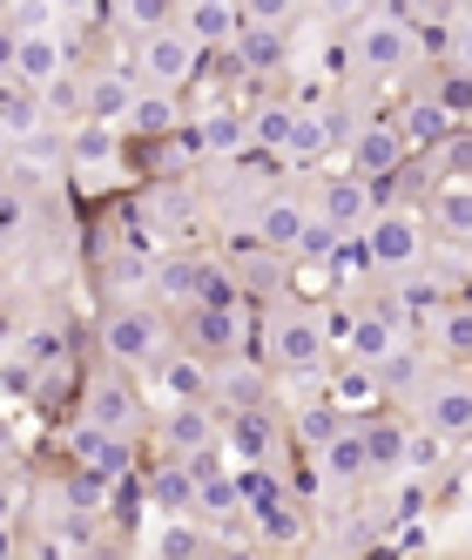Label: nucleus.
Instances as JSON below:
<instances>
[{
	"label": "nucleus",
	"mask_w": 472,
	"mask_h": 560,
	"mask_svg": "<svg viewBox=\"0 0 472 560\" xmlns=\"http://www.w3.org/2000/svg\"><path fill=\"white\" fill-rule=\"evenodd\" d=\"M189 311H244V291L223 277V264H196V304Z\"/></svg>",
	"instance_id": "4be33fe9"
},
{
	"label": "nucleus",
	"mask_w": 472,
	"mask_h": 560,
	"mask_svg": "<svg viewBox=\"0 0 472 560\" xmlns=\"http://www.w3.org/2000/svg\"><path fill=\"white\" fill-rule=\"evenodd\" d=\"M42 122H48V115H42V89H27V82H14V74H8V82H0V136L27 142Z\"/></svg>",
	"instance_id": "f8f14e48"
},
{
	"label": "nucleus",
	"mask_w": 472,
	"mask_h": 560,
	"mask_svg": "<svg viewBox=\"0 0 472 560\" xmlns=\"http://www.w3.org/2000/svg\"><path fill=\"white\" fill-rule=\"evenodd\" d=\"M196 264H203V257H169L163 270H155V291H163V298H182V304H196Z\"/></svg>",
	"instance_id": "473e14b6"
},
{
	"label": "nucleus",
	"mask_w": 472,
	"mask_h": 560,
	"mask_svg": "<svg viewBox=\"0 0 472 560\" xmlns=\"http://www.w3.org/2000/svg\"><path fill=\"white\" fill-rule=\"evenodd\" d=\"M446 459V446H439V432H405V466L412 472H432Z\"/></svg>",
	"instance_id": "a19ab883"
},
{
	"label": "nucleus",
	"mask_w": 472,
	"mask_h": 560,
	"mask_svg": "<svg viewBox=\"0 0 472 560\" xmlns=\"http://www.w3.org/2000/svg\"><path fill=\"white\" fill-rule=\"evenodd\" d=\"M418 506H425V487H418V479H405V487H399V513H405V520H412V513H418Z\"/></svg>",
	"instance_id": "864d4df0"
},
{
	"label": "nucleus",
	"mask_w": 472,
	"mask_h": 560,
	"mask_svg": "<svg viewBox=\"0 0 472 560\" xmlns=\"http://www.w3.org/2000/svg\"><path fill=\"white\" fill-rule=\"evenodd\" d=\"M196 149H203V155H236V149H244V122H236V115L196 122Z\"/></svg>",
	"instance_id": "cd10ccee"
},
{
	"label": "nucleus",
	"mask_w": 472,
	"mask_h": 560,
	"mask_svg": "<svg viewBox=\"0 0 472 560\" xmlns=\"http://www.w3.org/2000/svg\"><path fill=\"white\" fill-rule=\"evenodd\" d=\"M344 136V115H318V108H297V122H291V142H284V163L304 170V163H318V155Z\"/></svg>",
	"instance_id": "9d476101"
},
{
	"label": "nucleus",
	"mask_w": 472,
	"mask_h": 560,
	"mask_svg": "<svg viewBox=\"0 0 472 560\" xmlns=\"http://www.w3.org/2000/svg\"><path fill=\"white\" fill-rule=\"evenodd\" d=\"M0 155H8V136H0Z\"/></svg>",
	"instance_id": "13d9d810"
},
{
	"label": "nucleus",
	"mask_w": 472,
	"mask_h": 560,
	"mask_svg": "<svg viewBox=\"0 0 472 560\" xmlns=\"http://www.w3.org/2000/svg\"><path fill=\"white\" fill-rule=\"evenodd\" d=\"M425 419H432V432H472V385L465 378L439 385L425 398Z\"/></svg>",
	"instance_id": "6ab92c4d"
},
{
	"label": "nucleus",
	"mask_w": 472,
	"mask_h": 560,
	"mask_svg": "<svg viewBox=\"0 0 472 560\" xmlns=\"http://www.w3.org/2000/svg\"><path fill=\"white\" fill-rule=\"evenodd\" d=\"M210 439H216V432H210V412H203V406H182V412L169 419V453H176V459H189V453H203Z\"/></svg>",
	"instance_id": "5701e85b"
},
{
	"label": "nucleus",
	"mask_w": 472,
	"mask_h": 560,
	"mask_svg": "<svg viewBox=\"0 0 472 560\" xmlns=\"http://www.w3.org/2000/svg\"><path fill=\"white\" fill-rule=\"evenodd\" d=\"M344 425H338V406H310V412H297V439H304V446H331V439H338Z\"/></svg>",
	"instance_id": "72a5a7b5"
},
{
	"label": "nucleus",
	"mask_w": 472,
	"mask_h": 560,
	"mask_svg": "<svg viewBox=\"0 0 472 560\" xmlns=\"http://www.w3.org/2000/svg\"><path fill=\"white\" fill-rule=\"evenodd\" d=\"M291 122H297V108H291V102H270V108H257V149L284 155V142H291Z\"/></svg>",
	"instance_id": "c85d7f7f"
},
{
	"label": "nucleus",
	"mask_w": 472,
	"mask_h": 560,
	"mask_svg": "<svg viewBox=\"0 0 472 560\" xmlns=\"http://www.w3.org/2000/svg\"><path fill=\"white\" fill-rule=\"evenodd\" d=\"M371 392H378V385H371V372H358V365H351V372L338 378V406H365Z\"/></svg>",
	"instance_id": "de8ad7c7"
},
{
	"label": "nucleus",
	"mask_w": 472,
	"mask_h": 560,
	"mask_svg": "<svg viewBox=\"0 0 472 560\" xmlns=\"http://www.w3.org/2000/svg\"><path fill=\"white\" fill-rule=\"evenodd\" d=\"M236 487V506H250V513H270V506H284V479L270 472V466H244L229 479Z\"/></svg>",
	"instance_id": "412c9836"
},
{
	"label": "nucleus",
	"mask_w": 472,
	"mask_h": 560,
	"mask_svg": "<svg viewBox=\"0 0 472 560\" xmlns=\"http://www.w3.org/2000/svg\"><path fill=\"white\" fill-rule=\"evenodd\" d=\"M135 74H122V68H102V74H88L82 82V115L95 129H115V122H129V108H135Z\"/></svg>",
	"instance_id": "20e7f679"
},
{
	"label": "nucleus",
	"mask_w": 472,
	"mask_h": 560,
	"mask_svg": "<svg viewBox=\"0 0 472 560\" xmlns=\"http://www.w3.org/2000/svg\"><path fill=\"white\" fill-rule=\"evenodd\" d=\"M270 351H278V365L284 372H318V358H324V325L318 317H284L278 331H270Z\"/></svg>",
	"instance_id": "6e6552de"
},
{
	"label": "nucleus",
	"mask_w": 472,
	"mask_h": 560,
	"mask_svg": "<svg viewBox=\"0 0 472 560\" xmlns=\"http://www.w3.org/2000/svg\"><path fill=\"white\" fill-rule=\"evenodd\" d=\"M196 351H236L244 345V311H189Z\"/></svg>",
	"instance_id": "a211bd4d"
},
{
	"label": "nucleus",
	"mask_w": 472,
	"mask_h": 560,
	"mask_svg": "<svg viewBox=\"0 0 472 560\" xmlns=\"http://www.w3.org/2000/svg\"><path fill=\"white\" fill-rule=\"evenodd\" d=\"M42 115H48V122H68V115H82V82H74V74L48 82V89H42Z\"/></svg>",
	"instance_id": "f704fd0d"
},
{
	"label": "nucleus",
	"mask_w": 472,
	"mask_h": 560,
	"mask_svg": "<svg viewBox=\"0 0 472 560\" xmlns=\"http://www.w3.org/2000/svg\"><path fill=\"white\" fill-rule=\"evenodd\" d=\"M439 338H446L452 358H472V311H446L439 317Z\"/></svg>",
	"instance_id": "79ce46f5"
},
{
	"label": "nucleus",
	"mask_w": 472,
	"mask_h": 560,
	"mask_svg": "<svg viewBox=\"0 0 472 560\" xmlns=\"http://www.w3.org/2000/svg\"><path fill=\"white\" fill-rule=\"evenodd\" d=\"M257 527H263L270 540H291V534H297V513H291V506H270V513H257Z\"/></svg>",
	"instance_id": "09e8293b"
},
{
	"label": "nucleus",
	"mask_w": 472,
	"mask_h": 560,
	"mask_svg": "<svg viewBox=\"0 0 472 560\" xmlns=\"http://www.w3.org/2000/svg\"><path fill=\"white\" fill-rule=\"evenodd\" d=\"M129 122H135L142 136H169V129H176V102L149 89V95H135V108H129Z\"/></svg>",
	"instance_id": "c756f323"
},
{
	"label": "nucleus",
	"mask_w": 472,
	"mask_h": 560,
	"mask_svg": "<svg viewBox=\"0 0 472 560\" xmlns=\"http://www.w3.org/2000/svg\"><path fill=\"white\" fill-rule=\"evenodd\" d=\"M331 250H338V230H331L324 217H310V223H304V236H297V257H310V264H331Z\"/></svg>",
	"instance_id": "58836bf2"
},
{
	"label": "nucleus",
	"mask_w": 472,
	"mask_h": 560,
	"mask_svg": "<svg viewBox=\"0 0 472 560\" xmlns=\"http://www.w3.org/2000/svg\"><path fill=\"white\" fill-rule=\"evenodd\" d=\"M196 506H203V513H236V487H229V479H216V472H203V479H196Z\"/></svg>",
	"instance_id": "ea45409f"
},
{
	"label": "nucleus",
	"mask_w": 472,
	"mask_h": 560,
	"mask_svg": "<svg viewBox=\"0 0 472 560\" xmlns=\"http://www.w3.org/2000/svg\"><path fill=\"white\" fill-rule=\"evenodd\" d=\"M365 250H371V264H378V270H412V264H418V250H425V236H418V223H412V217H371Z\"/></svg>",
	"instance_id": "0eeeda50"
},
{
	"label": "nucleus",
	"mask_w": 472,
	"mask_h": 560,
	"mask_svg": "<svg viewBox=\"0 0 472 560\" xmlns=\"http://www.w3.org/2000/svg\"><path fill=\"white\" fill-rule=\"evenodd\" d=\"M452 68H459V74H472V21H465V14L452 21Z\"/></svg>",
	"instance_id": "8fccbe9b"
},
{
	"label": "nucleus",
	"mask_w": 472,
	"mask_h": 560,
	"mask_svg": "<svg viewBox=\"0 0 472 560\" xmlns=\"http://www.w3.org/2000/svg\"><path fill=\"white\" fill-rule=\"evenodd\" d=\"M163 560H196V534L189 527H169L163 534Z\"/></svg>",
	"instance_id": "3c124183"
},
{
	"label": "nucleus",
	"mask_w": 472,
	"mask_h": 560,
	"mask_svg": "<svg viewBox=\"0 0 472 560\" xmlns=\"http://www.w3.org/2000/svg\"><path fill=\"white\" fill-rule=\"evenodd\" d=\"M155 500H163L169 513H189L196 506V472L189 466H163L155 472Z\"/></svg>",
	"instance_id": "2f4dec72"
},
{
	"label": "nucleus",
	"mask_w": 472,
	"mask_h": 560,
	"mask_svg": "<svg viewBox=\"0 0 472 560\" xmlns=\"http://www.w3.org/2000/svg\"><path fill=\"white\" fill-rule=\"evenodd\" d=\"M122 155V142H115V129H95V122H82V136H74V149H68V163H115Z\"/></svg>",
	"instance_id": "7c9ffc66"
},
{
	"label": "nucleus",
	"mask_w": 472,
	"mask_h": 560,
	"mask_svg": "<svg viewBox=\"0 0 472 560\" xmlns=\"http://www.w3.org/2000/svg\"><path fill=\"white\" fill-rule=\"evenodd\" d=\"M378 378H385L391 392H412V378H418V358H412V351L399 345V351H391V358H385V365H378Z\"/></svg>",
	"instance_id": "c03bdc74"
},
{
	"label": "nucleus",
	"mask_w": 472,
	"mask_h": 560,
	"mask_svg": "<svg viewBox=\"0 0 472 560\" xmlns=\"http://www.w3.org/2000/svg\"><path fill=\"white\" fill-rule=\"evenodd\" d=\"M68 506H74V513H95V506H108V479L82 466V472L68 479Z\"/></svg>",
	"instance_id": "4c0bfd02"
},
{
	"label": "nucleus",
	"mask_w": 472,
	"mask_h": 560,
	"mask_svg": "<svg viewBox=\"0 0 472 560\" xmlns=\"http://www.w3.org/2000/svg\"><path fill=\"white\" fill-rule=\"evenodd\" d=\"M129 27H149V34H163V21H169V8H163V0H129Z\"/></svg>",
	"instance_id": "49530a36"
},
{
	"label": "nucleus",
	"mask_w": 472,
	"mask_h": 560,
	"mask_svg": "<svg viewBox=\"0 0 472 560\" xmlns=\"http://www.w3.org/2000/svg\"><path fill=\"white\" fill-rule=\"evenodd\" d=\"M399 163H405L399 129H391V122H365L358 142H351V176H358V183H385V176H399Z\"/></svg>",
	"instance_id": "39448f33"
},
{
	"label": "nucleus",
	"mask_w": 472,
	"mask_h": 560,
	"mask_svg": "<svg viewBox=\"0 0 472 560\" xmlns=\"http://www.w3.org/2000/svg\"><path fill=\"white\" fill-rule=\"evenodd\" d=\"M135 419H142V406H135V392H129L122 378H95V385H88V398H82V425H95V432H108V439H122Z\"/></svg>",
	"instance_id": "423d86ee"
},
{
	"label": "nucleus",
	"mask_w": 472,
	"mask_h": 560,
	"mask_svg": "<svg viewBox=\"0 0 472 560\" xmlns=\"http://www.w3.org/2000/svg\"><path fill=\"white\" fill-rule=\"evenodd\" d=\"M284 34L278 27H250L244 21V34H236V68H244V74H278L284 68Z\"/></svg>",
	"instance_id": "dca6fc26"
},
{
	"label": "nucleus",
	"mask_w": 472,
	"mask_h": 560,
	"mask_svg": "<svg viewBox=\"0 0 472 560\" xmlns=\"http://www.w3.org/2000/svg\"><path fill=\"white\" fill-rule=\"evenodd\" d=\"M14 48H21V42H14L8 27H0V82H8V74H14Z\"/></svg>",
	"instance_id": "5fc2aeb1"
},
{
	"label": "nucleus",
	"mask_w": 472,
	"mask_h": 560,
	"mask_svg": "<svg viewBox=\"0 0 472 560\" xmlns=\"http://www.w3.org/2000/svg\"><path fill=\"white\" fill-rule=\"evenodd\" d=\"M324 270H331V277H365V270H378V264H371V250H365V236H338V250H331Z\"/></svg>",
	"instance_id": "e433bc0d"
},
{
	"label": "nucleus",
	"mask_w": 472,
	"mask_h": 560,
	"mask_svg": "<svg viewBox=\"0 0 472 560\" xmlns=\"http://www.w3.org/2000/svg\"><path fill=\"white\" fill-rule=\"evenodd\" d=\"M163 385H169V398L196 406V398L210 392V372H203V358H169V365H163Z\"/></svg>",
	"instance_id": "bb28decb"
},
{
	"label": "nucleus",
	"mask_w": 472,
	"mask_h": 560,
	"mask_svg": "<svg viewBox=\"0 0 472 560\" xmlns=\"http://www.w3.org/2000/svg\"><path fill=\"white\" fill-rule=\"evenodd\" d=\"M102 446H108V432H95V425L74 432V453H82V466H95V459H102Z\"/></svg>",
	"instance_id": "603ef678"
},
{
	"label": "nucleus",
	"mask_w": 472,
	"mask_h": 560,
	"mask_svg": "<svg viewBox=\"0 0 472 560\" xmlns=\"http://www.w3.org/2000/svg\"><path fill=\"white\" fill-rule=\"evenodd\" d=\"M358 439H365V466H405V425L378 419V425H365Z\"/></svg>",
	"instance_id": "393cba45"
},
{
	"label": "nucleus",
	"mask_w": 472,
	"mask_h": 560,
	"mask_svg": "<svg viewBox=\"0 0 472 560\" xmlns=\"http://www.w3.org/2000/svg\"><path fill=\"white\" fill-rule=\"evenodd\" d=\"M432 108H439L446 122H472V74L446 68V74H439V89H432Z\"/></svg>",
	"instance_id": "a878e982"
},
{
	"label": "nucleus",
	"mask_w": 472,
	"mask_h": 560,
	"mask_svg": "<svg viewBox=\"0 0 472 560\" xmlns=\"http://www.w3.org/2000/svg\"><path fill=\"white\" fill-rule=\"evenodd\" d=\"M196 68H203V55H196L182 34H169V27L142 42V74H149V89H155V95H169L176 82H189Z\"/></svg>",
	"instance_id": "7ed1b4c3"
},
{
	"label": "nucleus",
	"mask_w": 472,
	"mask_h": 560,
	"mask_svg": "<svg viewBox=\"0 0 472 560\" xmlns=\"http://www.w3.org/2000/svg\"><path fill=\"white\" fill-rule=\"evenodd\" d=\"M0 453H8V432H0Z\"/></svg>",
	"instance_id": "4d7b16f0"
},
{
	"label": "nucleus",
	"mask_w": 472,
	"mask_h": 560,
	"mask_svg": "<svg viewBox=\"0 0 472 560\" xmlns=\"http://www.w3.org/2000/svg\"><path fill=\"white\" fill-rule=\"evenodd\" d=\"M432 217H439V230L452 244H472V183H446L432 196Z\"/></svg>",
	"instance_id": "aec40b11"
},
{
	"label": "nucleus",
	"mask_w": 472,
	"mask_h": 560,
	"mask_svg": "<svg viewBox=\"0 0 472 560\" xmlns=\"http://www.w3.org/2000/svg\"><path fill=\"white\" fill-rule=\"evenodd\" d=\"M344 345H351V358H358V372H378L391 351H399V331L385 325V317L371 311V317H351V331H344Z\"/></svg>",
	"instance_id": "2eb2a0df"
},
{
	"label": "nucleus",
	"mask_w": 472,
	"mask_h": 560,
	"mask_svg": "<svg viewBox=\"0 0 472 560\" xmlns=\"http://www.w3.org/2000/svg\"><path fill=\"white\" fill-rule=\"evenodd\" d=\"M391 129H399L405 149H439V142H452V122L432 108V95H425V102H405V115H399Z\"/></svg>",
	"instance_id": "f3484780"
},
{
	"label": "nucleus",
	"mask_w": 472,
	"mask_h": 560,
	"mask_svg": "<svg viewBox=\"0 0 472 560\" xmlns=\"http://www.w3.org/2000/svg\"><path fill=\"white\" fill-rule=\"evenodd\" d=\"M371 466H365V439L358 432H338L331 439V446H324V479H338V487H344V479H365Z\"/></svg>",
	"instance_id": "b1692460"
},
{
	"label": "nucleus",
	"mask_w": 472,
	"mask_h": 560,
	"mask_svg": "<svg viewBox=\"0 0 472 560\" xmlns=\"http://www.w3.org/2000/svg\"><path fill=\"white\" fill-rule=\"evenodd\" d=\"M338 236H351L358 223H371V189L358 183V176H338V183H324V210H318Z\"/></svg>",
	"instance_id": "ddd939ff"
},
{
	"label": "nucleus",
	"mask_w": 472,
	"mask_h": 560,
	"mask_svg": "<svg viewBox=\"0 0 472 560\" xmlns=\"http://www.w3.org/2000/svg\"><path fill=\"white\" fill-rule=\"evenodd\" d=\"M229 453H236V466H270V453H278V425H270V412L257 406V412H229Z\"/></svg>",
	"instance_id": "9b49d317"
},
{
	"label": "nucleus",
	"mask_w": 472,
	"mask_h": 560,
	"mask_svg": "<svg viewBox=\"0 0 472 560\" xmlns=\"http://www.w3.org/2000/svg\"><path fill=\"white\" fill-rule=\"evenodd\" d=\"M102 345H108L115 365H155L163 345H169V331H163V317H155V311H115L108 325H102Z\"/></svg>",
	"instance_id": "f03ea898"
},
{
	"label": "nucleus",
	"mask_w": 472,
	"mask_h": 560,
	"mask_svg": "<svg viewBox=\"0 0 472 560\" xmlns=\"http://www.w3.org/2000/svg\"><path fill=\"white\" fill-rule=\"evenodd\" d=\"M223 560H257V553H250V547H229V553H223Z\"/></svg>",
	"instance_id": "6e6d98bb"
},
{
	"label": "nucleus",
	"mask_w": 472,
	"mask_h": 560,
	"mask_svg": "<svg viewBox=\"0 0 472 560\" xmlns=\"http://www.w3.org/2000/svg\"><path fill=\"white\" fill-rule=\"evenodd\" d=\"M0 304H8V291H0Z\"/></svg>",
	"instance_id": "bf43d9fd"
},
{
	"label": "nucleus",
	"mask_w": 472,
	"mask_h": 560,
	"mask_svg": "<svg viewBox=\"0 0 472 560\" xmlns=\"http://www.w3.org/2000/svg\"><path fill=\"white\" fill-rule=\"evenodd\" d=\"M244 34V14L229 8V0H196V8L182 14V42L203 55V48H223V42H236Z\"/></svg>",
	"instance_id": "1a4fd4ad"
},
{
	"label": "nucleus",
	"mask_w": 472,
	"mask_h": 560,
	"mask_svg": "<svg viewBox=\"0 0 472 560\" xmlns=\"http://www.w3.org/2000/svg\"><path fill=\"white\" fill-rule=\"evenodd\" d=\"M351 55H358V68H405L412 55H418V34H412V21L391 8V14H371V21H358V42H351Z\"/></svg>",
	"instance_id": "f257e3e1"
},
{
	"label": "nucleus",
	"mask_w": 472,
	"mask_h": 560,
	"mask_svg": "<svg viewBox=\"0 0 472 560\" xmlns=\"http://www.w3.org/2000/svg\"><path fill=\"white\" fill-rule=\"evenodd\" d=\"M223 398H229V412H257L263 406V372L250 365V372H229L223 378Z\"/></svg>",
	"instance_id": "c9c22d12"
},
{
	"label": "nucleus",
	"mask_w": 472,
	"mask_h": 560,
	"mask_svg": "<svg viewBox=\"0 0 472 560\" xmlns=\"http://www.w3.org/2000/svg\"><path fill=\"white\" fill-rule=\"evenodd\" d=\"M304 203H291V196H270V203L257 210V244L263 250H297V236H304Z\"/></svg>",
	"instance_id": "4468645a"
},
{
	"label": "nucleus",
	"mask_w": 472,
	"mask_h": 560,
	"mask_svg": "<svg viewBox=\"0 0 472 560\" xmlns=\"http://www.w3.org/2000/svg\"><path fill=\"white\" fill-rule=\"evenodd\" d=\"M27 358L55 372V365H61V331H48V325H42V331H27Z\"/></svg>",
	"instance_id": "a18cd8bd"
},
{
	"label": "nucleus",
	"mask_w": 472,
	"mask_h": 560,
	"mask_svg": "<svg viewBox=\"0 0 472 560\" xmlns=\"http://www.w3.org/2000/svg\"><path fill=\"white\" fill-rule=\"evenodd\" d=\"M27 217H34V210H27V196H21V189H0V244H8V236H21Z\"/></svg>",
	"instance_id": "37998d69"
}]
</instances>
